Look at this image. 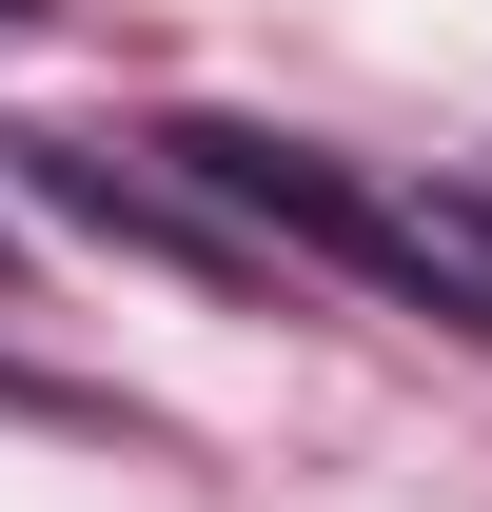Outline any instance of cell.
Wrapping results in <instances>:
<instances>
[{
    "instance_id": "1",
    "label": "cell",
    "mask_w": 492,
    "mask_h": 512,
    "mask_svg": "<svg viewBox=\"0 0 492 512\" xmlns=\"http://www.w3.org/2000/svg\"><path fill=\"white\" fill-rule=\"evenodd\" d=\"M217 217H237L256 256H335V276H374V296H414V316L492 335V197H414V178H355L335 138H256V119H178L158 138Z\"/></svg>"
},
{
    "instance_id": "2",
    "label": "cell",
    "mask_w": 492,
    "mask_h": 512,
    "mask_svg": "<svg viewBox=\"0 0 492 512\" xmlns=\"http://www.w3.org/2000/svg\"><path fill=\"white\" fill-rule=\"evenodd\" d=\"M0 158H20V197H40V217H79V237H119V256H178V276H256V237L237 217H217V197L178 178V158H158V138H0Z\"/></svg>"
},
{
    "instance_id": "3",
    "label": "cell",
    "mask_w": 492,
    "mask_h": 512,
    "mask_svg": "<svg viewBox=\"0 0 492 512\" xmlns=\"http://www.w3.org/2000/svg\"><path fill=\"white\" fill-rule=\"evenodd\" d=\"M0 296H20V237H0Z\"/></svg>"
},
{
    "instance_id": "4",
    "label": "cell",
    "mask_w": 492,
    "mask_h": 512,
    "mask_svg": "<svg viewBox=\"0 0 492 512\" xmlns=\"http://www.w3.org/2000/svg\"><path fill=\"white\" fill-rule=\"evenodd\" d=\"M0 20H40V0H0Z\"/></svg>"
}]
</instances>
